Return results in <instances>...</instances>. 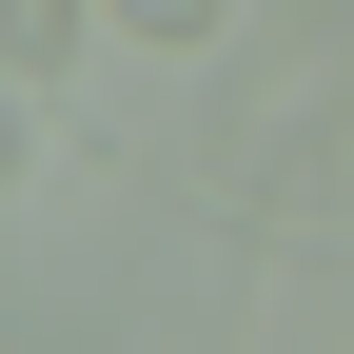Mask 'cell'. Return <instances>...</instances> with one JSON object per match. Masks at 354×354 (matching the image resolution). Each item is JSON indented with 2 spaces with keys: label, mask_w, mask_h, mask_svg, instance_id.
Segmentation results:
<instances>
[{
  "label": "cell",
  "mask_w": 354,
  "mask_h": 354,
  "mask_svg": "<svg viewBox=\"0 0 354 354\" xmlns=\"http://www.w3.org/2000/svg\"><path fill=\"white\" fill-rule=\"evenodd\" d=\"M118 20H138V39H216V0H118Z\"/></svg>",
  "instance_id": "6da1fadb"
},
{
  "label": "cell",
  "mask_w": 354,
  "mask_h": 354,
  "mask_svg": "<svg viewBox=\"0 0 354 354\" xmlns=\"http://www.w3.org/2000/svg\"><path fill=\"white\" fill-rule=\"evenodd\" d=\"M59 20H79V0H0V39H20V59H39V39H59Z\"/></svg>",
  "instance_id": "7a4b0ae2"
}]
</instances>
